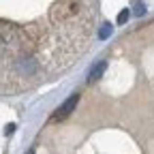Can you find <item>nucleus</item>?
Masks as SVG:
<instances>
[{
  "label": "nucleus",
  "mask_w": 154,
  "mask_h": 154,
  "mask_svg": "<svg viewBox=\"0 0 154 154\" xmlns=\"http://www.w3.org/2000/svg\"><path fill=\"white\" fill-rule=\"evenodd\" d=\"M19 71H22L24 75H30V73L36 71V62L34 60H22L19 62Z\"/></svg>",
  "instance_id": "7ed1b4c3"
},
{
  "label": "nucleus",
  "mask_w": 154,
  "mask_h": 154,
  "mask_svg": "<svg viewBox=\"0 0 154 154\" xmlns=\"http://www.w3.org/2000/svg\"><path fill=\"white\" fill-rule=\"evenodd\" d=\"M26 154H34V150H32V148H30V150H28V152H26Z\"/></svg>",
  "instance_id": "0eeeda50"
},
{
  "label": "nucleus",
  "mask_w": 154,
  "mask_h": 154,
  "mask_svg": "<svg viewBox=\"0 0 154 154\" xmlns=\"http://www.w3.org/2000/svg\"><path fill=\"white\" fill-rule=\"evenodd\" d=\"M105 69H107V62H105V60L96 62V64L90 69V73H88V84H94V82H99L101 77H103V73H105Z\"/></svg>",
  "instance_id": "f03ea898"
},
{
  "label": "nucleus",
  "mask_w": 154,
  "mask_h": 154,
  "mask_svg": "<svg viewBox=\"0 0 154 154\" xmlns=\"http://www.w3.org/2000/svg\"><path fill=\"white\" fill-rule=\"evenodd\" d=\"M133 13H135V15H139V17L146 15V7H143V2H139V0H137V2L133 5Z\"/></svg>",
  "instance_id": "20e7f679"
},
{
  "label": "nucleus",
  "mask_w": 154,
  "mask_h": 154,
  "mask_svg": "<svg viewBox=\"0 0 154 154\" xmlns=\"http://www.w3.org/2000/svg\"><path fill=\"white\" fill-rule=\"evenodd\" d=\"M126 19H128V11L124 9V11H122V13L118 15V24H124V22H126Z\"/></svg>",
  "instance_id": "423d86ee"
},
{
  "label": "nucleus",
  "mask_w": 154,
  "mask_h": 154,
  "mask_svg": "<svg viewBox=\"0 0 154 154\" xmlns=\"http://www.w3.org/2000/svg\"><path fill=\"white\" fill-rule=\"evenodd\" d=\"M77 101H79V94H71L69 96V99L60 105V107H58L56 111H54V122H60V120H64V118H69V116L73 113V109L77 107Z\"/></svg>",
  "instance_id": "f257e3e1"
},
{
  "label": "nucleus",
  "mask_w": 154,
  "mask_h": 154,
  "mask_svg": "<svg viewBox=\"0 0 154 154\" xmlns=\"http://www.w3.org/2000/svg\"><path fill=\"white\" fill-rule=\"evenodd\" d=\"M109 34H111V26H109V24H105V26L101 28V32H99V38H107Z\"/></svg>",
  "instance_id": "39448f33"
}]
</instances>
